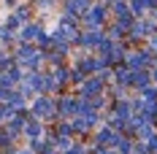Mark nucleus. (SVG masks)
Wrapping results in <instances>:
<instances>
[{
  "mask_svg": "<svg viewBox=\"0 0 157 154\" xmlns=\"http://www.w3.org/2000/svg\"><path fill=\"white\" fill-rule=\"evenodd\" d=\"M19 57H22V62H25V65H33V68L38 65V54H35L33 49H27V46H22V51H19Z\"/></svg>",
  "mask_w": 157,
  "mask_h": 154,
  "instance_id": "1",
  "label": "nucleus"
},
{
  "mask_svg": "<svg viewBox=\"0 0 157 154\" xmlns=\"http://www.w3.org/2000/svg\"><path fill=\"white\" fill-rule=\"evenodd\" d=\"M100 19H103V8H92L90 16H87V22H90V24H98Z\"/></svg>",
  "mask_w": 157,
  "mask_h": 154,
  "instance_id": "2",
  "label": "nucleus"
},
{
  "mask_svg": "<svg viewBox=\"0 0 157 154\" xmlns=\"http://www.w3.org/2000/svg\"><path fill=\"white\" fill-rule=\"evenodd\" d=\"M35 111H38V114H52V103H49V100H38V103H35Z\"/></svg>",
  "mask_w": 157,
  "mask_h": 154,
  "instance_id": "3",
  "label": "nucleus"
},
{
  "mask_svg": "<svg viewBox=\"0 0 157 154\" xmlns=\"http://www.w3.org/2000/svg\"><path fill=\"white\" fill-rule=\"evenodd\" d=\"M146 60H149V54H136V57L130 60V65H133V68H138V65H146Z\"/></svg>",
  "mask_w": 157,
  "mask_h": 154,
  "instance_id": "4",
  "label": "nucleus"
},
{
  "mask_svg": "<svg viewBox=\"0 0 157 154\" xmlns=\"http://www.w3.org/2000/svg\"><path fill=\"white\" fill-rule=\"evenodd\" d=\"M35 35H38V27H25V30H22V38H25V41H33Z\"/></svg>",
  "mask_w": 157,
  "mask_h": 154,
  "instance_id": "5",
  "label": "nucleus"
},
{
  "mask_svg": "<svg viewBox=\"0 0 157 154\" xmlns=\"http://www.w3.org/2000/svg\"><path fill=\"white\" fill-rule=\"evenodd\" d=\"M84 43H100V32H87V38H84Z\"/></svg>",
  "mask_w": 157,
  "mask_h": 154,
  "instance_id": "6",
  "label": "nucleus"
},
{
  "mask_svg": "<svg viewBox=\"0 0 157 154\" xmlns=\"http://www.w3.org/2000/svg\"><path fill=\"white\" fill-rule=\"evenodd\" d=\"M87 92H100V81H90L87 84Z\"/></svg>",
  "mask_w": 157,
  "mask_h": 154,
  "instance_id": "7",
  "label": "nucleus"
},
{
  "mask_svg": "<svg viewBox=\"0 0 157 154\" xmlns=\"http://www.w3.org/2000/svg\"><path fill=\"white\" fill-rule=\"evenodd\" d=\"M27 133H30L33 138H35V135H38V133H41V127H38V124L33 122V124H30V127H27Z\"/></svg>",
  "mask_w": 157,
  "mask_h": 154,
  "instance_id": "8",
  "label": "nucleus"
},
{
  "mask_svg": "<svg viewBox=\"0 0 157 154\" xmlns=\"http://www.w3.org/2000/svg\"><path fill=\"white\" fill-rule=\"evenodd\" d=\"M152 152H157V138H152V146H149Z\"/></svg>",
  "mask_w": 157,
  "mask_h": 154,
  "instance_id": "9",
  "label": "nucleus"
},
{
  "mask_svg": "<svg viewBox=\"0 0 157 154\" xmlns=\"http://www.w3.org/2000/svg\"><path fill=\"white\" fill-rule=\"evenodd\" d=\"M155 78H157V70H155Z\"/></svg>",
  "mask_w": 157,
  "mask_h": 154,
  "instance_id": "10",
  "label": "nucleus"
}]
</instances>
